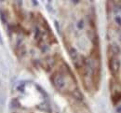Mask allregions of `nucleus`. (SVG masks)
Here are the masks:
<instances>
[{
	"label": "nucleus",
	"instance_id": "obj_9",
	"mask_svg": "<svg viewBox=\"0 0 121 113\" xmlns=\"http://www.w3.org/2000/svg\"><path fill=\"white\" fill-rule=\"evenodd\" d=\"M16 52H17V54H18V56H19L20 58H22L23 56H25L26 53H27V50H26L25 45L21 44V45L17 46V48H16Z\"/></svg>",
	"mask_w": 121,
	"mask_h": 113
},
{
	"label": "nucleus",
	"instance_id": "obj_4",
	"mask_svg": "<svg viewBox=\"0 0 121 113\" xmlns=\"http://www.w3.org/2000/svg\"><path fill=\"white\" fill-rule=\"evenodd\" d=\"M107 52L109 53V56H119L121 53V48L118 44L112 43L108 46Z\"/></svg>",
	"mask_w": 121,
	"mask_h": 113
},
{
	"label": "nucleus",
	"instance_id": "obj_10",
	"mask_svg": "<svg viewBox=\"0 0 121 113\" xmlns=\"http://www.w3.org/2000/svg\"><path fill=\"white\" fill-rule=\"evenodd\" d=\"M34 30H35L34 31V37H35V41H37L40 38H42V32H41V30H40V28L38 26H35Z\"/></svg>",
	"mask_w": 121,
	"mask_h": 113
},
{
	"label": "nucleus",
	"instance_id": "obj_25",
	"mask_svg": "<svg viewBox=\"0 0 121 113\" xmlns=\"http://www.w3.org/2000/svg\"><path fill=\"white\" fill-rule=\"evenodd\" d=\"M52 113H58V112H53V111H52Z\"/></svg>",
	"mask_w": 121,
	"mask_h": 113
},
{
	"label": "nucleus",
	"instance_id": "obj_1",
	"mask_svg": "<svg viewBox=\"0 0 121 113\" xmlns=\"http://www.w3.org/2000/svg\"><path fill=\"white\" fill-rule=\"evenodd\" d=\"M50 82L52 86L58 91V92H63L66 89V79L65 74L61 71L58 70L51 74L50 76Z\"/></svg>",
	"mask_w": 121,
	"mask_h": 113
},
{
	"label": "nucleus",
	"instance_id": "obj_21",
	"mask_svg": "<svg viewBox=\"0 0 121 113\" xmlns=\"http://www.w3.org/2000/svg\"><path fill=\"white\" fill-rule=\"evenodd\" d=\"M0 44H3V40H2V36L0 34Z\"/></svg>",
	"mask_w": 121,
	"mask_h": 113
},
{
	"label": "nucleus",
	"instance_id": "obj_16",
	"mask_svg": "<svg viewBox=\"0 0 121 113\" xmlns=\"http://www.w3.org/2000/svg\"><path fill=\"white\" fill-rule=\"evenodd\" d=\"M17 90L20 91L21 93H23V92H24V84H20V85L17 87Z\"/></svg>",
	"mask_w": 121,
	"mask_h": 113
},
{
	"label": "nucleus",
	"instance_id": "obj_17",
	"mask_svg": "<svg viewBox=\"0 0 121 113\" xmlns=\"http://www.w3.org/2000/svg\"><path fill=\"white\" fill-rule=\"evenodd\" d=\"M54 25H55V27L57 28V32H58V33H60V24H59V23H58L57 21H54Z\"/></svg>",
	"mask_w": 121,
	"mask_h": 113
},
{
	"label": "nucleus",
	"instance_id": "obj_23",
	"mask_svg": "<svg viewBox=\"0 0 121 113\" xmlns=\"http://www.w3.org/2000/svg\"><path fill=\"white\" fill-rule=\"evenodd\" d=\"M89 1H91V2H93V1H94V0H89Z\"/></svg>",
	"mask_w": 121,
	"mask_h": 113
},
{
	"label": "nucleus",
	"instance_id": "obj_14",
	"mask_svg": "<svg viewBox=\"0 0 121 113\" xmlns=\"http://www.w3.org/2000/svg\"><path fill=\"white\" fill-rule=\"evenodd\" d=\"M114 21H115V23H116V24L117 25V26H119L121 27V16L120 15H116V16L114 17Z\"/></svg>",
	"mask_w": 121,
	"mask_h": 113
},
{
	"label": "nucleus",
	"instance_id": "obj_20",
	"mask_svg": "<svg viewBox=\"0 0 121 113\" xmlns=\"http://www.w3.org/2000/svg\"><path fill=\"white\" fill-rule=\"evenodd\" d=\"M32 3H33L35 6H38V2H37V0H32Z\"/></svg>",
	"mask_w": 121,
	"mask_h": 113
},
{
	"label": "nucleus",
	"instance_id": "obj_19",
	"mask_svg": "<svg viewBox=\"0 0 121 113\" xmlns=\"http://www.w3.org/2000/svg\"><path fill=\"white\" fill-rule=\"evenodd\" d=\"M116 107H117V108H116L117 113H121V105H117Z\"/></svg>",
	"mask_w": 121,
	"mask_h": 113
},
{
	"label": "nucleus",
	"instance_id": "obj_24",
	"mask_svg": "<svg viewBox=\"0 0 121 113\" xmlns=\"http://www.w3.org/2000/svg\"><path fill=\"white\" fill-rule=\"evenodd\" d=\"M0 1H1V2H4V1H5V0H0Z\"/></svg>",
	"mask_w": 121,
	"mask_h": 113
},
{
	"label": "nucleus",
	"instance_id": "obj_2",
	"mask_svg": "<svg viewBox=\"0 0 121 113\" xmlns=\"http://www.w3.org/2000/svg\"><path fill=\"white\" fill-rule=\"evenodd\" d=\"M108 68L114 78L117 77L121 68V61L118 56H108Z\"/></svg>",
	"mask_w": 121,
	"mask_h": 113
},
{
	"label": "nucleus",
	"instance_id": "obj_3",
	"mask_svg": "<svg viewBox=\"0 0 121 113\" xmlns=\"http://www.w3.org/2000/svg\"><path fill=\"white\" fill-rule=\"evenodd\" d=\"M55 65H56V58L52 55L45 56L42 60H40V67L43 68L46 72H50Z\"/></svg>",
	"mask_w": 121,
	"mask_h": 113
},
{
	"label": "nucleus",
	"instance_id": "obj_6",
	"mask_svg": "<svg viewBox=\"0 0 121 113\" xmlns=\"http://www.w3.org/2000/svg\"><path fill=\"white\" fill-rule=\"evenodd\" d=\"M70 95L73 97L75 100L78 101V102H82V101L84 100V95H83V94L81 93V91H80L77 87L74 88L73 90L70 91Z\"/></svg>",
	"mask_w": 121,
	"mask_h": 113
},
{
	"label": "nucleus",
	"instance_id": "obj_22",
	"mask_svg": "<svg viewBox=\"0 0 121 113\" xmlns=\"http://www.w3.org/2000/svg\"><path fill=\"white\" fill-rule=\"evenodd\" d=\"M47 1H48V4H51V2H52V0H47Z\"/></svg>",
	"mask_w": 121,
	"mask_h": 113
},
{
	"label": "nucleus",
	"instance_id": "obj_18",
	"mask_svg": "<svg viewBox=\"0 0 121 113\" xmlns=\"http://www.w3.org/2000/svg\"><path fill=\"white\" fill-rule=\"evenodd\" d=\"M74 5H78V4H80L81 2H82V0H70Z\"/></svg>",
	"mask_w": 121,
	"mask_h": 113
},
{
	"label": "nucleus",
	"instance_id": "obj_7",
	"mask_svg": "<svg viewBox=\"0 0 121 113\" xmlns=\"http://www.w3.org/2000/svg\"><path fill=\"white\" fill-rule=\"evenodd\" d=\"M111 100L112 103L117 106L119 104V102L121 101V92L120 91H113L112 95H111Z\"/></svg>",
	"mask_w": 121,
	"mask_h": 113
},
{
	"label": "nucleus",
	"instance_id": "obj_11",
	"mask_svg": "<svg viewBox=\"0 0 121 113\" xmlns=\"http://www.w3.org/2000/svg\"><path fill=\"white\" fill-rule=\"evenodd\" d=\"M35 88H36V90H37V92H38L39 94H41V95H42L43 96L45 97V98H48V93L46 92L45 90H44V89H43V88H42L40 85H38V84H35Z\"/></svg>",
	"mask_w": 121,
	"mask_h": 113
},
{
	"label": "nucleus",
	"instance_id": "obj_12",
	"mask_svg": "<svg viewBox=\"0 0 121 113\" xmlns=\"http://www.w3.org/2000/svg\"><path fill=\"white\" fill-rule=\"evenodd\" d=\"M76 28L79 31H81V30H83L85 28V21L83 19H80V20L77 21V23H76Z\"/></svg>",
	"mask_w": 121,
	"mask_h": 113
},
{
	"label": "nucleus",
	"instance_id": "obj_15",
	"mask_svg": "<svg viewBox=\"0 0 121 113\" xmlns=\"http://www.w3.org/2000/svg\"><path fill=\"white\" fill-rule=\"evenodd\" d=\"M0 16H1V20H2L3 23H5V24H6V23H7V22H8V21H7V17H6V15H5L4 13H2V12H1V13H0Z\"/></svg>",
	"mask_w": 121,
	"mask_h": 113
},
{
	"label": "nucleus",
	"instance_id": "obj_8",
	"mask_svg": "<svg viewBox=\"0 0 121 113\" xmlns=\"http://www.w3.org/2000/svg\"><path fill=\"white\" fill-rule=\"evenodd\" d=\"M38 19H39V22H40V24H41V26L43 27V29L45 30L46 32L48 33V34H50V33H52V32H51V29H50V27H49V25H48V22L46 21L45 18L42 16L41 14H38Z\"/></svg>",
	"mask_w": 121,
	"mask_h": 113
},
{
	"label": "nucleus",
	"instance_id": "obj_13",
	"mask_svg": "<svg viewBox=\"0 0 121 113\" xmlns=\"http://www.w3.org/2000/svg\"><path fill=\"white\" fill-rule=\"evenodd\" d=\"M38 47H39V49H40L41 52H43V53H47V52L48 51V50H49V47H48V45H46V44H44V42H43L42 44L38 45Z\"/></svg>",
	"mask_w": 121,
	"mask_h": 113
},
{
	"label": "nucleus",
	"instance_id": "obj_5",
	"mask_svg": "<svg viewBox=\"0 0 121 113\" xmlns=\"http://www.w3.org/2000/svg\"><path fill=\"white\" fill-rule=\"evenodd\" d=\"M36 108L41 111V112H44V113H52V108H51V106L48 102L47 101H44L40 104H38L36 106Z\"/></svg>",
	"mask_w": 121,
	"mask_h": 113
}]
</instances>
